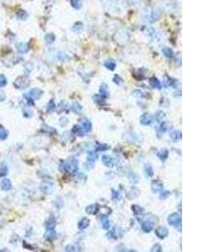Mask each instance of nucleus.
Listing matches in <instances>:
<instances>
[{"mask_svg":"<svg viewBox=\"0 0 224 252\" xmlns=\"http://www.w3.org/2000/svg\"><path fill=\"white\" fill-rule=\"evenodd\" d=\"M168 223L171 226L176 227V229H179L181 230V218L178 213H173L168 217Z\"/></svg>","mask_w":224,"mask_h":252,"instance_id":"obj_1","label":"nucleus"},{"mask_svg":"<svg viewBox=\"0 0 224 252\" xmlns=\"http://www.w3.org/2000/svg\"><path fill=\"white\" fill-rule=\"evenodd\" d=\"M42 94H43V91L42 90H40L39 88H33L29 91V94H25V97L30 98L32 100H38L42 96Z\"/></svg>","mask_w":224,"mask_h":252,"instance_id":"obj_2","label":"nucleus"},{"mask_svg":"<svg viewBox=\"0 0 224 252\" xmlns=\"http://www.w3.org/2000/svg\"><path fill=\"white\" fill-rule=\"evenodd\" d=\"M64 167H65V170L67 172L71 173V174H74V173L76 172L77 168H78L77 161H76V160H71V161H69V162L65 163Z\"/></svg>","mask_w":224,"mask_h":252,"instance_id":"obj_3","label":"nucleus"},{"mask_svg":"<svg viewBox=\"0 0 224 252\" xmlns=\"http://www.w3.org/2000/svg\"><path fill=\"white\" fill-rule=\"evenodd\" d=\"M77 130L79 133L82 134H87L89 133L92 130V124L89 120H84L83 122L82 123V125L77 126Z\"/></svg>","mask_w":224,"mask_h":252,"instance_id":"obj_4","label":"nucleus"},{"mask_svg":"<svg viewBox=\"0 0 224 252\" xmlns=\"http://www.w3.org/2000/svg\"><path fill=\"white\" fill-rule=\"evenodd\" d=\"M154 121V117L150 114H145L141 116L140 123L144 125H149Z\"/></svg>","mask_w":224,"mask_h":252,"instance_id":"obj_5","label":"nucleus"},{"mask_svg":"<svg viewBox=\"0 0 224 252\" xmlns=\"http://www.w3.org/2000/svg\"><path fill=\"white\" fill-rule=\"evenodd\" d=\"M145 18L147 19L148 22H155L158 19V16H157V13L155 12L153 9H149L145 15Z\"/></svg>","mask_w":224,"mask_h":252,"instance_id":"obj_6","label":"nucleus"},{"mask_svg":"<svg viewBox=\"0 0 224 252\" xmlns=\"http://www.w3.org/2000/svg\"><path fill=\"white\" fill-rule=\"evenodd\" d=\"M15 86L17 88H25L26 87L28 86V81L24 77H18L15 82Z\"/></svg>","mask_w":224,"mask_h":252,"instance_id":"obj_7","label":"nucleus"},{"mask_svg":"<svg viewBox=\"0 0 224 252\" xmlns=\"http://www.w3.org/2000/svg\"><path fill=\"white\" fill-rule=\"evenodd\" d=\"M154 226H155L154 222H152L150 220H146L142 224V230L145 231V233H149L154 229Z\"/></svg>","mask_w":224,"mask_h":252,"instance_id":"obj_8","label":"nucleus"},{"mask_svg":"<svg viewBox=\"0 0 224 252\" xmlns=\"http://www.w3.org/2000/svg\"><path fill=\"white\" fill-rule=\"evenodd\" d=\"M0 186H1V188L3 191H9L12 189V182L9 179H7V178H4L1 181Z\"/></svg>","mask_w":224,"mask_h":252,"instance_id":"obj_9","label":"nucleus"},{"mask_svg":"<svg viewBox=\"0 0 224 252\" xmlns=\"http://www.w3.org/2000/svg\"><path fill=\"white\" fill-rule=\"evenodd\" d=\"M156 235L159 238V239H165L167 237V235L169 234V231L167 230L165 227H159L155 231Z\"/></svg>","mask_w":224,"mask_h":252,"instance_id":"obj_10","label":"nucleus"},{"mask_svg":"<svg viewBox=\"0 0 224 252\" xmlns=\"http://www.w3.org/2000/svg\"><path fill=\"white\" fill-rule=\"evenodd\" d=\"M152 190L154 192H159L163 189V183L159 180L153 181L151 184Z\"/></svg>","mask_w":224,"mask_h":252,"instance_id":"obj_11","label":"nucleus"},{"mask_svg":"<svg viewBox=\"0 0 224 252\" xmlns=\"http://www.w3.org/2000/svg\"><path fill=\"white\" fill-rule=\"evenodd\" d=\"M16 49L18 50V53L20 54H25L29 50V46L25 43H18L16 45Z\"/></svg>","mask_w":224,"mask_h":252,"instance_id":"obj_12","label":"nucleus"},{"mask_svg":"<svg viewBox=\"0 0 224 252\" xmlns=\"http://www.w3.org/2000/svg\"><path fill=\"white\" fill-rule=\"evenodd\" d=\"M90 225V220H88L87 218H84L82 220H81L78 223V229L82 230L87 229V227Z\"/></svg>","mask_w":224,"mask_h":252,"instance_id":"obj_13","label":"nucleus"},{"mask_svg":"<svg viewBox=\"0 0 224 252\" xmlns=\"http://www.w3.org/2000/svg\"><path fill=\"white\" fill-rule=\"evenodd\" d=\"M102 162H103L105 166H108L109 168H112L113 166V162H112V157H110L108 155H104L102 156Z\"/></svg>","mask_w":224,"mask_h":252,"instance_id":"obj_14","label":"nucleus"},{"mask_svg":"<svg viewBox=\"0 0 224 252\" xmlns=\"http://www.w3.org/2000/svg\"><path fill=\"white\" fill-rule=\"evenodd\" d=\"M98 211V204H92V205L87 206V209H86V212L88 214L91 215H94L96 214Z\"/></svg>","mask_w":224,"mask_h":252,"instance_id":"obj_15","label":"nucleus"},{"mask_svg":"<svg viewBox=\"0 0 224 252\" xmlns=\"http://www.w3.org/2000/svg\"><path fill=\"white\" fill-rule=\"evenodd\" d=\"M168 155H169V151H167L166 149H161L160 151H159L157 152V156L159 157L162 162H165V160L168 157Z\"/></svg>","mask_w":224,"mask_h":252,"instance_id":"obj_16","label":"nucleus"},{"mask_svg":"<svg viewBox=\"0 0 224 252\" xmlns=\"http://www.w3.org/2000/svg\"><path fill=\"white\" fill-rule=\"evenodd\" d=\"M149 84L153 88H159V89L161 88V83L158 80V78H156L155 77H153L149 79Z\"/></svg>","mask_w":224,"mask_h":252,"instance_id":"obj_17","label":"nucleus"},{"mask_svg":"<svg viewBox=\"0 0 224 252\" xmlns=\"http://www.w3.org/2000/svg\"><path fill=\"white\" fill-rule=\"evenodd\" d=\"M100 94L102 97H109V87L107 84H102L100 87Z\"/></svg>","mask_w":224,"mask_h":252,"instance_id":"obj_18","label":"nucleus"},{"mask_svg":"<svg viewBox=\"0 0 224 252\" xmlns=\"http://www.w3.org/2000/svg\"><path fill=\"white\" fill-rule=\"evenodd\" d=\"M55 222L53 219H50L45 223L46 230H55Z\"/></svg>","mask_w":224,"mask_h":252,"instance_id":"obj_19","label":"nucleus"},{"mask_svg":"<svg viewBox=\"0 0 224 252\" xmlns=\"http://www.w3.org/2000/svg\"><path fill=\"white\" fill-rule=\"evenodd\" d=\"M104 66L109 70H114L116 67V62L113 60H108L105 61Z\"/></svg>","mask_w":224,"mask_h":252,"instance_id":"obj_20","label":"nucleus"},{"mask_svg":"<svg viewBox=\"0 0 224 252\" xmlns=\"http://www.w3.org/2000/svg\"><path fill=\"white\" fill-rule=\"evenodd\" d=\"M162 52L167 58H171L173 56V50L169 47H164L162 49Z\"/></svg>","mask_w":224,"mask_h":252,"instance_id":"obj_21","label":"nucleus"},{"mask_svg":"<svg viewBox=\"0 0 224 252\" xmlns=\"http://www.w3.org/2000/svg\"><path fill=\"white\" fill-rule=\"evenodd\" d=\"M8 172V168L6 164H1L0 165V176H4L7 175Z\"/></svg>","mask_w":224,"mask_h":252,"instance_id":"obj_22","label":"nucleus"},{"mask_svg":"<svg viewBox=\"0 0 224 252\" xmlns=\"http://www.w3.org/2000/svg\"><path fill=\"white\" fill-rule=\"evenodd\" d=\"M71 4L74 9H79L82 6V0H72L71 1Z\"/></svg>","mask_w":224,"mask_h":252,"instance_id":"obj_23","label":"nucleus"},{"mask_svg":"<svg viewBox=\"0 0 224 252\" xmlns=\"http://www.w3.org/2000/svg\"><path fill=\"white\" fill-rule=\"evenodd\" d=\"M144 169H145V172L147 176H152L153 175H154V172H153V169H152V167L150 165L146 164V165L145 166V168H144Z\"/></svg>","mask_w":224,"mask_h":252,"instance_id":"obj_24","label":"nucleus"},{"mask_svg":"<svg viewBox=\"0 0 224 252\" xmlns=\"http://www.w3.org/2000/svg\"><path fill=\"white\" fill-rule=\"evenodd\" d=\"M55 235H56V234H55V230H46L45 236H46V238L48 240H54L55 238Z\"/></svg>","mask_w":224,"mask_h":252,"instance_id":"obj_25","label":"nucleus"},{"mask_svg":"<svg viewBox=\"0 0 224 252\" xmlns=\"http://www.w3.org/2000/svg\"><path fill=\"white\" fill-rule=\"evenodd\" d=\"M8 137L7 130L4 128H0V141H4Z\"/></svg>","mask_w":224,"mask_h":252,"instance_id":"obj_26","label":"nucleus"},{"mask_svg":"<svg viewBox=\"0 0 224 252\" xmlns=\"http://www.w3.org/2000/svg\"><path fill=\"white\" fill-rule=\"evenodd\" d=\"M170 137H171V139H173L174 141H176V140L181 138V132L178 131V130H174L170 133Z\"/></svg>","mask_w":224,"mask_h":252,"instance_id":"obj_27","label":"nucleus"},{"mask_svg":"<svg viewBox=\"0 0 224 252\" xmlns=\"http://www.w3.org/2000/svg\"><path fill=\"white\" fill-rule=\"evenodd\" d=\"M73 30L76 33H81L83 30V25L82 23H77L73 27Z\"/></svg>","mask_w":224,"mask_h":252,"instance_id":"obj_28","label":"nucleus"},{"mask_svg":"<svg viewBox=\"0 0 224 252\" xmlns=\"http://www.w3.org/2000/svg\"><path fill=\"white\" fill-rule=\"evenodd\" d=\"M45 42H46L47 44L53 43L55 40L54 35H52V34H48V35H46L45 37Z\"/></svg>","mask_w":224,"mask_h":252,"instance_id":"obj_29","label":"nucleus"},{"mask_svg":"<svg viewBox=\"0 0 224 252\" xmlns=\"http://www.w3.org/2000/svg\"><path fill=\"white\" fill-rule=\"evenodd\" d=\"M7 83L8 81L6 77L4 75H3V74H1V75H0V87H5L7 85Z\"/></svg>","mask_w":224,"mask_h":252,"instance_id":"obj_30","label":"nucleus"},{"mask_svg":"<svg viewBox=\"0 0 224 252\" xmlns=\"http://www.w3.org/2000/svg\"><path fill=\"white\" fill-rule=\"evenodd\" d=\"M102 226L104 230H109L110 228V222L108 219H103L102 222Z\"/></svg>","mask_w":224,"mask_h":252,"instance_id":"obj_31","label":"nucleus"},{"mask_svg":"<svg viewBox=\"0 0 224 252\" xmlns=\"http://www.w3.org/2000/svg\"><path fill=\"white\" fill-rule=\"evenodd\" d=\"M55 103L52 100L50 101L49 104H48V106H47V110L48 111H53V110H55Z\"/></svg>","mask_w":224,"mask_h":252,"instance_id":"obj_32","label":"nucleus"},{"mask_svg":"<svg viewBox=\"0 0 224 252\" xmlns=\"http://www.w3.org/2000/svg\"><path fill=\"white\" fill-rule=\"evenodd\" d=\"M133 210H134V212L135 214H139V213H141L143 212V209L140 208L139 206L134 205L133 206Z\"/></svg>","mask_w":224,"mask_h":252,"instance_id":"obj_33","label":"nucleus"},{"mask_svg":"<svg viewBox=\"0 0 224 252\" xmlns=\"http://www.w3.org/2000/svg\"><path fill=\"white\" fill-rule=\"evenodd\" d=\"M72 109L73 111H75V112L81 111V110H82V106H81L78 103H75V104L72 105Z\"/></svg>","mask_w":224,"mask_h":252,"instance_id":"obj_34","label":"nucleus"},{"mask_svg":"<svg viewBox=\"0 0 224 252\" xmlns=\"http://www.w3.org/2000/svg\"><path fill=\"white\" fill-rule=\"evenodd\" d=\"M93 99L94 101L97 103V104H102L103 102L102 101H104V99H103V97H102V96H100V95H97V96H94L93 97Z\"/></svg>","mask_w":224,"mask_h":252,"instance_id":"obj_35","label":"nucleus"},{"mask_svg":"<svg viewBox=\"0 0 224 252\" xmlns=\"http://www.w3.org/2000/svg\"><path fill=\"white\" fill-rule=\"evenodd\" d=\"M161 249H162V247H161L160 245H157V244H156V245H155L154 246H153V247H152L151 250H150V251H152V252H159V251H161V250H162Z\"/></svg>","mask_w":224,"mask_h":252,"instance_id":"obj_36","label":"nucleus"},{"mask_svg":"<svg viewBox=\"0 0 224 252\" xmlns=\"http://www.w3.org/2000/svg\"><path fill=\"white\" fill-rule=\"evenodd\" d=\"M170 195V192L169 191H165L164 192H162L160 196H159V198L160 199H165L166 198H168L169 196Z\"/></svg>","mask_w":224,"mask_h":252,"instance_id":"obj_37","label":"nucleus"},{"mask_svg":"<svg viewBox=\"0 0 224 252\" xmlns=\"http://www.w3.org/2000/svg\"><path fill=\"white\" fill-rule=\"evenodd\" d=\"M27 16H28V15L26 14L25 12H21V13H19L18 15V19H22V20H25L26 18H27Z\"/></svg>","mask_w":224,"mask_h":252,"instance_id":"obj_38","label":"nucleus"},{"mask_svg":"<svg viewBox=\"0 0 224 252\" xmlns=\"http://www.w3.org/2000/svg\"><path fill=\"white\" fill-rule=\"evenodd\" d=\"M112 198H113L114 200H119L120 198H121V196H120L119 192L112 191Z\"/></svg>","mask_w":224,"mask_h":252,"instance_id":"obj_39","label":"nucleus"},{"mask_svg":"<svg viewBox=\"0 0 224 252\" xmlns=\"http://www.w3.org/2000/svg\"><path fill=\"white\" fill-rule=\"evenodd\" d=\"M113 81H114V83H117V84H119V83H121L123 82V79H122L119 75H116L115 77H114V78H113Z\"/></svg>","mask_w":224,"mask_h":252,"instance_id":"obj_40","label":"nucleus"},{"mask_svg":"<svg viewBox=\"0 0 224 252\" xmlns=\"http://www.w3.org/2000/svg\"><path fill=\"white\" fill-rule=\"evenodd\" d=\"M75 247L73 246V245H67L66 247H65V250L66 251H76V250H75Z\"/></svg>","mask_w":224,"mask_h":252,"instance_id":"obj_41","label":"nucleus"},{"mask_svg":"<svg viewBox=\"0 0 224 252\" xmlns=\"http://www.w3.org/2000/svg\"><path fill=\"white\" fill-rule=\"evenodd\" d=\"M166 124H162L161 126H160V130H161V132H165V131H166Z\"/></svg>","mask_w":224,"mask_h":252,"instance_id":"obj_42","label":"nucleus"},{"mask_svg":"<svg viewBox=\"0 0 224 252\" xmlns=\"http://www.w3.org/2000/svg\"><path fill=\"white\" fill-rule=\"evenodd\" d=\"M4 99H5V94H4V93H3V92H1V93H0V102L4 101Z\"/></svg>","mask_w":224,"mask_h":252,"instance_id":"obj_43","label":"nucleus"}]
</instances>
